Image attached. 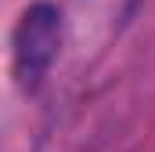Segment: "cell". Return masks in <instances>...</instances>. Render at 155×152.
Returning <instances> with one entry per match:
<instances>
[{
  "instance_id": "obj_1",
  "label": "cell",
  "mask_w": 155,
  "mask_h": 152,
  "mask_svg": "<svg viewBox=\"0 0 155 152\" xmlns=\"http://www.w3.org/2000/svg\"><path fill=\"white\" fill-rule=\"evenodd\" d=\"M58 47H61V15H58V7H51V4L25 7L18 26H15V40H11L18 87L33 91L47 76V69L54 65Z\"/></svg>"
}]
</instances>
